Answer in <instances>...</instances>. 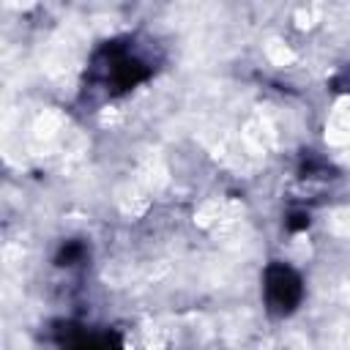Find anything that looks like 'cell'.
<instances>
[{
	"label": "cell",
	"instance_id": "cell-1",
	"mask_svg": "<svg viewBox=\"0 0 350 350\" xmlns=\"http://www.w3.org/2000/svg\"><path fill=\"white\" fill-rule=\"evenodd\" d=\"M148 74H150L148 63L137 57L126 44H109L93 60V77L109 93H123L137 82H142Z\"/></svg>",
	"mask_w": 350,
	"mask_h": 350
},
{
	"label": "cell",
	"instance_id": "cell-2",
	"mask_svg": "<svg viewBox=\"0 0 350 350\" xmlns=\"http://www.w3.org/2000/svg\"><path fill=\"white\" fill-rule=\"evenodd\" d=\"M262 290H265L268 309L273 314H290L301 304V295H304L301 276L290 265H284V262H271L265 268V273H262Z\"/></svg>",
	"mask_w": 350,
	"mask_h": 350
},
{
	"label": "cell",
	"instance_id": "cell-3",
	"mask_svg": "<svg viewBox=\"0 0 350 350\" xmlns=\"http://www.w3.org/2000/svg\"><path fill=\"white\" fill-rule=\"evenodd\" d=\"M334 85H336V90H342V93H350V66H345V68L336 74Z\"/></svg>",
	"mask_w": 350,
	"mask_h": 350
}]
</instances>
